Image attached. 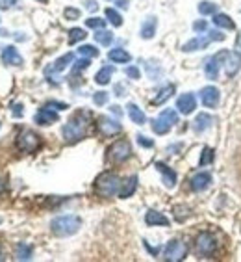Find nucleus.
<instances>
[{
	"mask_svg": "<svg viewBox=\"0 0 241 262\" xmlns=\"http://www.w3.org/2000/svg\"><path fill=\"white\" fill-rule=\"evenodd\" d=\"M87 37L84 28H70L69 30V45H76L78 41H84Z\"/></svg>",
	"mask_w": 241,
	"mask_h": 262,
	"instance_id": "2f4dec72",
	"label": "nucleus"
},
{
	"mask_svg": "<svg viewBox=\"0 0 241 262\" xmlns=\"http://www.w3.org/2000/svg\"><path fill=\"white\" fill-rule=\"evenodd\" d=\"M156 28H158V19L156 17H147L141 25V37L143 39H152L156 34Z\"/></svg>",
	"mask_w": 241,
	"mask_h": 262,
	"instance_id": "4be33fe9",
	"label": "nucleus"
},
{
	"mask_svg": "<svg viewBox=\"0 0 241 262\" xmlns=\"http://www.w3.org/2000/svg\"><path fill=\"white\" fill-rule=\"evenodd\" d=\"M145 69H147V73H149V78L151 80H158L161 76V73H163V69L160 67V63L158 61H145Z\"/></svg>",
	"mask_w": 241,
	"mask_h": 262,
	"instance_id": "c756f323",
	"label": "nucleus"
},
{
	"mask_svg": "<svg viewBox=\"0 0 241 262\" xmlns=\"http://www.w3.org/2000/svg\"><path fill=\"white\" fill-rule=\"evenodd\" d=\"M213 25L217 28H225V30H236V23L226 15V13H215L213 15Z\"/></svg>",
	"mask_w": 241,
	"mask_h": 262,
	"instance_id": "bb28decb",
	"label": "nucleus"
},
{
	"mask_svg": "<svg viewBox=\"0 0 241 262\" xmlns=\"http://www.w3.org/2000/svg\"><path fill=\"white\" fill-rule=\"evenodd\" d=\"M211 123H213V117L211 116H208V114H199V116L195 117V121H193V130H195L197 134H202V132H206L208 128H210Z\"/></svg>",
	"mask_w": 241,
	"mask_h": 262,
	"instance_id": "5701e85b",
	"label": "nucleus"
},
{
	"mask_svg": "<svg viewBox=\"0 0 241 262\" xmlns=\"http://www.w3.org/2000/svg\"><path fill=\"white\" fill-rule=\"evenodd\" d=\"M128 2H130V0H117V6H119V8H128Z\"/></svg>",
	"mask_w": 241,
	"mask_h": 262,
	"instance_id": "8fccbe9b",
	"label": "nucleus"
},
{
	"mask_svg": "<svg viewBox=\"0 0 241 262\" xmlns=\"http://www.w3.org/2000/svg\"><path fill=\"white\" fill-rule=\"evenodd\" d=\"M195 251L201 257H211L217 251V238L211 232H201L195 240Z\"/></svg>",
	"mask_w": 241,
	"mask_h": 262,
	"instance_id": "0eeeda50",
	"label": "nucleus"
},
{
	"mask_svg": "<svg viewBox=\"0 0 241 262\" xmlns=\"http://www.w3.org/2000/svg\"><path fill=\"white\" fill-rule=\"evenodd\" d=\"M4 188H6V184H4V181H2V179H0V193L4 192Z\"/></svg>",
	"mask_w": 241,
	"mask_h": 262,
	"instance_id": "5fc2aeb1",
	"label": "nucleus"
},
{
	"mask_svg": "<svg viewBox=\"0 0 241 262\" xmlns=\"http://www.w3.org/2000/svg\"><path fill=\"white\" fill-rule=\"evenodd\" d=\"M89 125H91V114H89V112H84V110L76 112L75 116L70 117L69 121L65 123L63 130H61V134H63V140H65L67 143L80 141L82 138H86Z\"/></svg>",
	"mask_w": 241,
	"mask_h": 262,
	"instance_id": "f257e3e1",
	"label": "nucleus"
},
{
	"mask_svg": "<svg viewBox=\"0 0 241 262\" xmlns=\"http://www.w3.org/2000/svg\"><path fill=\"white\" fill-rule=\"evenodd\" d=\"M32 255H34V249H32V246H28V244L20 242L19 246L15 247V258L17 260H30Z\"/></svg>",
	"mask_w": 241,
	"mask_h": 262,
	"instance_id": "c85d7f7f",
	"label": "nucleus"
},
{
	"mask_svg": "<svg viewBox=\"0 0 241 262\" xmlns=\"http://www.w3.org/2000/svg\"><path fill=\"white\" fill-rule=\"evenodd\" d=\"M187 257V246L182 240H171L165 246L163 251V258L169 262H180Z\"/></svg>",
	"mask_w": 241,
	"mask_h": 262,
	"instance_id": "6e6552de",
	"label": "nucleus"
},
{
	"mask_svg": "<svg viewBox=\"0 0 241 262\" xmlns=\"http://www.w3.org/2000/svg\"><path fill=\"white\" fill-rule=\"evenodd\" d=\"M173 93H175V86H173V84H169V86H163L160 91H158V93H156L154 99H152V104H154V106L163 104V102H167L169 99H171Z\"/></svg>",
	"mask_w": 241,
	"mask_h": 262,
	"instance_id": "a878e982",
	"label": "nucleus"
},
{
	"mask_svg": "<svg viewBox=\"0 0 241 262\" xmlns=\"http://www.w3.org/2000/svg\"><path fill=\"white\" fill-rule=\"evenodd\" d=\"M113 73H115V69H113V67H110V66L102 67V69L95 75V82H97V84H101V86H106V84H110Z\"/></svg>",
	"mask_w": 241,
	"mask_h": 262,
	"instance_id": "cd10ccee",
	"label": "nucleus"
},
{
	"mask_svg": "<svg viewBox=\"0 0 241 262\" xmlns=\"http://www.w3.org/2000/svg\"><path fill=\"white\" fill-rule=\"evenodd\" d=\"M211 37V41H225V34H221V32H217V30H211L208 32Z\"/></svg>",
	"mask_w": 241,
	"mask_h": 262,
	"instance_id": "49530a36",
	"label": "nucleus"
},
{
	"mask_svg": "<svg viewBox=\"0 0 241 262\" xmlns=\"http://www.w3.org/2000/svg\"><path fill=\"white\" fill-rule=\"evenodd\" d=\"M108 60L113 61V63H130L132 56L130 52H126L125 49H111L108 52Z\"/></svg>",
	"mask_w": 241,
	"mask_h": 262,
	"instance_id": "b1692460",
	"label": "nucleus"
},
{
	"mask_svg": "<svg viewBox=\"0 0 241 262\" xmlns=\"http://www.w3.org/2000/svg\"><path fill=\"white\" fill-rule=\"evenodd\" d=\"M223 67H225V71H226V76L237 75L241 69V52L239 51H232V52L226 51Z\"/></svg>",
	"mask_w": 241,
	"mask_h": 262,
	"instance_id": "9b49d317",
	"label": "nucleus"
},
{
	"mask_svg": "<svg viewBox=\"0 0 241 262\" xmlns=\"http://www.w3.org/2000/svg\"><path fill=\"white\" fill-rule=\"evenodd\" d=\"M22 104H13V116L15 117H19V116H22Z\"/></svg>",
	"mask_w": 241,
	"mask_h": 262,
	"instance_id": "09e8293b",
	"label": "nucleus"
},
{
	"mask_svg": "<svg viewBox=\"0 0 241 262\" xmlns=\"http://www.w3.org/2000/svg\"><path fill=\"white\" fill-rule=\"evenodd\" d=\"M63 15L69 20H76V19H80V10H76V8H65Z\"/></svg>",
	"mask_w": 241,
	"mask_h": 262,
	"instance_id": "a19ab883",
	"label": "nucleus"
},
{
	"mask_svg": "<svg viewBox=\"0 0 241 262\" xmlns=\"http://www.w3.org/2000/svg\"><path fill=\"white\" fill-rule=\"evenodd\" d=\"M128 108V117L132 119V123H136V125H145L147 123V116L143 114V110H141L139 106L134 104V102H130V104L126 106Z\"/></svg>",
	"mask_w": 241,
	"mask_h": 262,
	"instance_id": "393cba45",
	"label": "nucleus"
},
{
	"mask_svg": "<svg viewBox=\"0 0 241 262\" xmlns=\"http://www.w3.org/2000/svg\"><path fill=\"white\" fill-rule=\"evenodd\" d=\"M120 184H123V181L119 179V175H117V173L104 171V173H101V175L97 177L95 192H97V195L110 199V197H113L115 193H119Z\"/></svg>",
	"mask_w": 241,
	"mask_h": 262,
	"instance_id": "7ed1b4c3",
	"label": "nucleus"
},
{
	"mask_svg": "<svg viewBox=\"0 0 241 262\" xmlns=\"http://www.w3.org/2000/svg\"><path fill=\"white\" fill-rule=\"evenodd\" d=\"M2 61H4L6 66H15V67H19V66H22V56L19 54V51H17L15 47L13 45H10V47H6L4 51H2Z\"/></svg>",
	"mask_w": 241,
	"mask_h": 262,
	"instance_id": "f3484780",
	"label": "nucleus"
},
{
	"mask_svg": "<svg viewBox=\"0 0 241 262\" xmlns=\"http://www.w3.org/2000/svg\"><path fill=\"white\" fill-rule=\"evenodd\" d=\"M78 54L84 56V58H97L99 56V49H95L93 45H82L78 49Z\"/></svg>",
	"mask_w": 241,
	"mask_h": 262,
	"instance_id": "c9c22d12",
	"label": "nucleus"
},
{
	"mask_svg": "<svg viewBox=\"0 0 241 262\" xmlns=\"http://www.w3.org/2000/svg\"><path fill=\"white\" fill-rule=\"evenodd\" d=\"M210 184H211V175L206 171L197 173V175H193V179L189 181V186L193 192H204Z\"/></svg>",
	"mask_w": 241,
	"mask_h": 262,
	"instance_id": "2eb2a0df",
	"label": "nucleus"
},
{
	"mask_svg": "<svg viewBox=\"0 0 241 262\" xmlns=\"http://www.w3.org/2000/svg\"><path fill=\"white\" fill-rule=\"evenodd\" d=\"M111 112H115L117 116H119V114H120V110H119V106H111Z\"/></svg>",
	"mask_w": 241,
	"mask_h": 262,
	"instance_id": "864d4df0",
	"label": "nucleus"
},
{
	"mask_svg": "<svg viewBox=\"0 0 241 262\" xmlns=\"http://www.w3.org/2000/svg\"><path fill=\"white\" fill-rule=\"evenodd\" d=\"M37 2H46V0H37Z\"/></svg>",
	"mask_w": 241,
	"mask_h": 262,
	"instance_id": "4d7b16f0",
	"label": "nucleus"
},
{
	"mask_svg": "<svg viewBox=\"0 0 241 262\" xmlns=\"http://www.w3.org/2000/svg\"><path fill=\"white\" fill-rule=\"evenodd\" d=\"M137 190V177L132 175L128 177L123 184H120V190H119V197L120 199H128V197L134 195V192Z\"/></svg>",
	"mask_w": 241,
	"mask_h": 262,
	"instance_id": "aec40b11",
	"label": "nucleus"
},
{
	"mask_svg": "<svg viewBox=\"0 0 241 262\" xmlns=\"http://www.w3.org/2000/svg\"><path fill=\"white\" fill-rule=\"evenodd\" d=\"M199 13H201V15H215V13H217V4L204 0V2H201V4H199Z\"/></svg>",
	"mask_w": 241,
	"mask_h": 262,
	"instance_id": "473e14b6",
	"label": "nucleus"
},
{
	"mask_svg": "<svg viewBox=\"0 0 241 262\" xmlns=\"http://www.w3.org/2000/svg\"><path fill=\"white\" fill-rule=\"evenodd\" d=\"M106 19L110 20V23L113 26H117V28H119V26L123 25V17H120L119 11L113 10V8H108V10H106Z\"/></svg>",
	"mask_w": 241,
	"mask_h": 262,
	"instance_id": "72a5a7b5",
	"label": "nucleus"
},
{
	"mask_svg": "<svg viewBox=\"0 0 241 262\" xmlns=\"http://www.w3.org/2000/svg\"><path fill=\"white\" fill-rule=\"evenodd\" d=\"M58 119H60V116H58L54 110H51V106H43L34 117V121L37 123V125H43V126L52 125V123H56Z\"/></svg>",
	"mask_w": 241,
	"mask_h": 262,
	"instance_id": "4468645a",
	"label": "nucleus"
},
{
	"mask_svg": "<svg viewBox=\"0 0 241 262\" xmlns=\"http://www.w3.org/2000/svg\"><path fill=\"white\" fill-rule=\"evenodd\" d=\"M206 28H208L206 20H195V23H193V30L195 32H206Z\"/></svg>",
	"mask_w": 241,
	"mask_h": 262,
	"instance_id": "c03bdc74",
	"label": "nucleus"
},
{
	"mask_svg": "<svg viewBox=\"0 0 241 262\" xmlns=\"http://www.w3.org/2000/svg\"><path fill=\"white\" fill-rule=\"evenodd\" d=\"M115 90H117V93H115V95H119V97H123V95H125V93H123V86H117Z\"/></svg>",
	"mask_w": 241,
	"mask_h": 262,
	"instance_id": "3c124183",
	"label": "nucleus"
},
{
	"mask_svg": "<svg viewBox=\"0 0 241 262\" xmlns=\"http://www.w3.org/2000/svg\"><path fill=\"white\" fill-rule=\"evenodd\" d=\"M17 4V0H0V10H10Z\"/></svg>",
	"mask_w": 241,
	"mask_h": 262,
	"instance_id": "a18cd8bd",
	"label": "nucleus"
},
{
	"mask_svg": "<svg viewBox=\"0 0 241 262\" xmlns=\"http://www.w3.org/2000/svg\"><path fill=\"white\" fill-rule=\"evenodd\" d=\"M236 47H237V49H239V51H241V34H239V35H237V41H236Z\"/></svg>",
	"mask_w": 241,
	"mask_h": 262,
	"instance_id": "603ef678",
	"label": "nucleus"
},
{
	"mask_svg": "<svg viewBox=\"0 0 241 262\" xmlns=\"http://www.w3.org/2000/svg\"><path fill=\"white\" fill-rule=\"evenodd\" d=\"M178 123V114H176L175 110H163L160 114V116L156 117L154 121H152V130L156 132V134H160V136H163V134H167V132L171 130L173 126Z\"/></svg>",
	"mask_w": 241,
	"mask_h": 262,
	"instance_id": "39448f33",
	"label": "nucleus"
},
{
	"mask_svg": "<svg viewBox=\"0 0 241 262\" xmlns=\"http://www.w3.org/2000/svg\"><path fill=\"white\" fill-rule=\"evenodd\" d=\"M226 51H221L219 54L210 56L206 61H204V73H206L208 80H217L219 78V71H221L223 61H225Z\"/></svg>",
	"mask_w": 241,
	"mask_h": 262,
	"instance_id": "1a4fd4ad",
	"label": "nucleus"
},
{
	"mask_svg": "<svg viewBox=\"0 0 241 262\" xmlns=\"http://www.w3.org/2000/svg\"><path fill=\"white\" fill-rule=\"evenodd\" d=\"M6 35H8V32H6V30H0V37H6Z\"/></svg>",
	"mask_w": 241,
	"mask_h": 262,
	"instance_id": "6e6d98bb",
	"label": "nucleus"
},
{
	"mask_svg": "<svg viewBox=\"0 0 241 262\" xmlns=\"http://www.w3.org/2000/svg\"><path fill=\"white\" fill-rule=\"evenodd\" d=\"M156 169L161 173V179H163L165 188H175L176 186V173L173 171L171 167L165 166L163 162H156Z\"/></svg>",
	"mask_w": 241,
	"mask_h": 262,
	"instance_id": "a211bd4d",
	"label": "nucleus"
},
{
	"mask_svg": "<svg viewBox=\"0 0 241 262\" xmlns=\"http://www.w3.org/2000/svg\"><path fill=\"white\" fill-rule=\"evenodd\" d=\"M219 101H221V91L215 86H206L201 90V102L206 108H217Z\"/></svg>",
	"mask_w": 241,
	"mask_h": 262,
	"instance_id": "f8f14e48",
	"label": "nucleus"
},
{
	"mask_svg": "<svg viewBox=\"0 0 241 262\" xmlns=\"http://www.w3.org/2000/svg\"><path fill=\"white\" fill-rule=\"evenodd\" d=\"M108 93H106V91H97L95 95H93V102H95V104H99V106H102V104H106V102H108Z\"/></svg>",
	"mask_w": 241,
	"mask_h": 262,
	"instance_id": "ea45409f",
	"label": "nucleus"
},
{
	"mask_svg": "<svg viewBox=\"0 0 241 262\" xmlns=\"http://www.w3.org/2000/svg\"><path fill=\"white\" fill-rule=\"evenodd\" d=\"M80 227H82V220L80 216H75V214L58 216L51 222V231L60 238L73 236V234H76V232L80 231Z\"/></svg>",
	"mask_w": 241,
	"mask_h": 262,
	"instance_id": "f03ea898",
	"label": "nucleus"
},
{
	"mask_svg": "<svg viewBox=\"0 0 241 262\" xmlns=\"http://www.w3.org/2000/svg\"><path fill=\"white\" fill-rule=\"evenodd\" d=\"M86 8L89 11H97L99 10V4H97V0H86Z\"/></svg>",
	"mask_w": 241,
	"mask_h": 262,
	"instance_id": "de8ad7c7",
	"label": "nucleus"
},
{
	"mask_svg": "<svg viewBox=\"0 0 241 262\" xmlns=\"http://www.w3.org/2000/svg\"><path fill=\"white\" fill-rule=\"evenodd\" d=\"M145 223L151 225V227H156V225H161V227H167L169 225V220H167L161 212L158 210H149L145 214Z\"/></svg>",
	"mask_w": 241,
	"mask_h": 262,
	"instance_id": "412c9836",
	"label": "nucleus"
},
{
	"mask_svg": "<svg viewBox=\"0 0 241 262\" xmlns=\"http://www.w3.org/2000/svg\"><path fill=\"white\" fill-rule=\"evenodd\" d=\"M213 149H210V147H204L202 149V155H201V166H208V164H211L213 162Z\"/></svg>",
	"mask_w": 241,
	"mask_h": 262,
	"instance_id": "e433bc0d",
	"label": "nucleus"
},
{
	"mask_svg": "<svg viewBox=\"0 0 241 262\" xmlns=\"http://www.w3.org/2000/svg\"><path fill=\"white\" fill-rule=\"evenodd\" d=\"M86 25L89 26V28L101 30V28H104V26H106V20H104V19H99V17H91V19H87V20H86Z\"/></svg>",
	"mask_w": 241,
	"mask_h": 262,
	"instance_id": "4c0bfd02",
	"label": "nucleus"
},
{
	"mask_svg": "<svg viewBox=\"0 0 241 262\" xmlns=\"http://www.w3.org/2000/svg\"><path fill=\"white\" fill-rule=\"evenodd\" d=\"M132 157V145L128 140H117L113 141L108 149V160L113 164H123Z\"/></svg>",
	"mask_w": 241,
	"mask_h": 262,
	"instance_id": "20e7f679",
	"label": "nucleus"
},
{
	"mask_svg": "<svg viewBox=\"0 0 241 262\" xmlns=\"http://www.w3.org/2000/svg\"><path fill=\"white\" fill-rule=\"evenodd\" d=\"M173 210H175V217L178 220V222H184V220L191 214V208L186 207V205H176Z\"/></svg>",
	"mask_w": 241,
	"mask_h": 262,
	"instance_id": "f704fd0d",
	"label": "nucleus"
},
{
	"mask_svg": "<svg viewBox=\"0 0 241 262\" xmlns=\"http://www.w3.org/2000/svg\"><path fill=\"white\" fill-rule=\"evenodd\" d=\"M125 75L128 76V78H132V80H137V78H141V73H139V69H137L136 66H128V67H126Z\"/></svg>",
	"mask_w": 241,
	"mask_h": 262,
	"instance_id": "58836bf2",
	"label": "nucleus"
},
{
	"mask_svg": "<svg viewBox=\"0 0 241 262\" xmlns=\"http://www.w3.org/2000/svg\"><path fill=\"white\" fill-rule=\"evenodd\" d=\"M17 147L22 152H35L41 147V136L37 132L30 130V128H25L17 136Z\"/></svg>",
	"mask_w": 241,
	"mask_h": 262,
	"instance_id": "423d86ee",
	"label": "nucleus"
},
{
	"mask_svg": "<svg viewBox=\"0 0 241 262\" xmlns=\"http://www.w3.org/2000/svg\"><path fill=\"white\" fill-rule=\"evenodd\" d=\"M95 41L97 43H101V45H104V47H110L111 41H113V34L108 32V30H104V28H101V30L95 32Z\"/></svg>",
	"mask_w": 241,
	"mask_h": 262,
	"instance_id": "7c9ffc66",
	"label": "nucleus"
},
{
	"mask_svg": "<svg viewBox=\"0 0 241 262\" xmlns=\"http://www.w3.org/2000/svg\"><path fill=\"white\" fill-rule=\"evenodd\" d=\"M73 60H75V56H73V52H67V54H63L61 58H58V60L52 63V66H49L45 69L46 76L52 75V73H61V71H65L67 67L73 63Z\"/></svg>",
	"mask_w": 241,
	"mask_h": 262,
	"instance_id": "dca6fc26",
	"label": "nucleus"
},
{
	"mask_svg": "<svg viewBox=\"0 0 241 262\" xmlns=\"http://www.w3.org/2000/svg\"><path fill=\"white\" fill-rule=\"evenodd\" d=\"M137 143H139L141 147H147V149H151V147H154V141L149 140V138L143 136V134H139V136H137Z\"/></svg>",
	"mask_w": 241,
	"mask_h": 262,
	"instance_id": "37998d69",
	"label": "nucleus"
},
{
	"mask_svg": "<svg viewBox=\"0 0 241 262\" xmlns=\"http://www.w3.org/2000/svg\"><path fill=\"white\" fill-rule=\"evenodd\" d=\"M97 126H99V132H101L102 136H106V138L115 136V134H119V132H120V128H123L119 121H115V119H111V117H108V116L99 117Z\"/></svg>",
	"mask_w": 241,
	"mask_h": 262,
	"instance_id": "9d476101",
	"label": "nucleus"
},
{
	"mask_svg": "<svg viewBox=\"0 0 241 262\" xmlns=\"http://www.w3.org/2000/svg\"><path fill=\"white\" fill-rule=\"evenodd\" d=\"M210 43H211L210 35H199V37H195V39L187 41L182 51L184 52H195V51H201V49H206Z\"/></svg>",
	"mask_w": 241,
	"mask_h": 262,
	"instance_id": "6ab92c4d",
	"label": "nucleus"
},
{
	"mask_svg": "<svg viewBox=\"0 0 241 262\" xmlns=\"http://www.w3.org/2000/svg\"><path fill=\"white\" fill-rule=\"evenodd\" d=\"M176 108H178V112L184 114V116L193 114L197 108L195 95H193V93H184V95H180L178 97V101H176Z\"/></svg>",
	"mask_w": 241,
	"mask_h": 262,
	"instance_id": "ddd939ff",
	"label": "nucleus"
},
{
	"mask_svg": "<svg viewBox=\"0 0 241 262\" xmlns=\"http://www.w3.org/2000/svg\"><path fill=\"white\" fill-rule=\"evenodd\" d=\"M87 67H89V58H84V56H82V60L76 61L73 69H75V73H78V71H84V69H87Z\"/></svg>",
	"mask_w": 241,
	"mask_h": 262,
	"instance_id": "79ce46f5",
	"label": "nucleus"
}]
</instances>
